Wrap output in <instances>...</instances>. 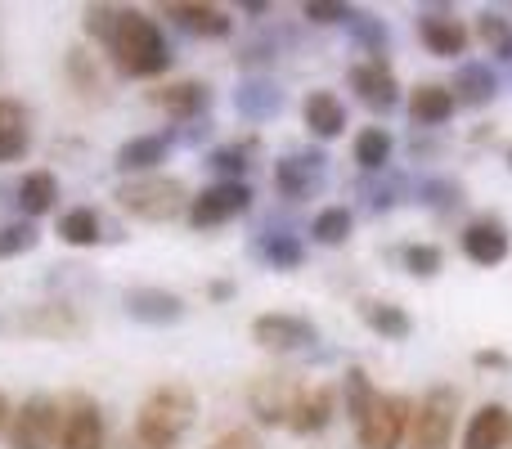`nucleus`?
Returning a JSON list of instances; mask_svg holds the SVG:
<instances>
[{
  "mask_svg": "<svg viewBox=\"0 0 512 449\" xmlns=\"http://www.w3.org/2000/svg\"><path fill=\"white\" fill-rule=\"evenodd\" d=\"M194 391L185 382H162L144 396L140 414H135V445L140 449H176L194 427Z\"/></svg>",
  "mask_w": 512,
  "mask_h": 449,
  "instance_id": "f257e3e1",
  "label": "nucleus"
},
{
  "mask_svg": "<svg viewBox=\"0 0 512 449\" xmlns=\"http://www.w3.org/2000/svg\"><path fill=\"white\" fill-rule=\"evenodd\" d=\"M113 54V68L122 77H162L171 68V45L162 36V27L153 23L140 9H122V23H117L113 41L104 45Z\"/></svg>",
  "mask_w": 512,
  "mask_h": 449,
  "instance_id": "f03ea898",
  "label": "nucleus"
},
{
  "mask_svg": "<svg viewBox=\"0 0 512 449\" xmlns=\"http://www.w3.org/2000/svg\"><path fill=\"white\" fill-rule=\"evenodd\" d=\"M113 198L126 216H135V221H144V225H167V221H176V216H189V203H194V194L185 189L180 176L122 180Z\"/></svg>",
  "mask_w": 512,
  "mask_h": 449,
  "instance_id": "7ed1b4c3",
  "label": "nucleus"
},
{
  "mask_svg": "<svg viewBox=\"0 0 512 449\" xmlns=\"http://www.w3.org/2000/svg\"><path fill=\"white\" fill-rule=\"evenodd\" d=\"M0 333L5 337H41V342H72L86 333V315L72 301H41V306L0 315Z\"/></svg>",
  "mask_w": 512,
  "mask_h": 449,
  "instance_id": "20e7f679",
  "label": "nucleus"
},
{
  "mask_svg": "<svg viewBox=\"0 0 512 449\" xmlns=\"http://www.w3.org/2000/svg\"><path fill=\"white\" fill-rule=\"evenodd\" d=\"M409 427H414V400L396 396V391H378L369 418L355 427V441L360 449H400L409 441Z\"/></svg>",
  "mask_w": 512,
  "mask_h": 449,
  "instance_id": "39448f33",
  "label": "nucleus"
},
{
  "mask_svg": "<svg viewBox=\"0 0 512 449\" xmlns=\"http://www.w3.org/2000/svg\"><path fill=\"white\" fill-rule=\"evenodd\" d=\"M59 432H63V400L27 396L23 405L14 409L5 445L9 449H59Z\"/></svg>",
  "mask_w": 512,
  "mask_h": 449,
  "instance_id": "423d86ee",
  "label": "nucleus"
},
{
  "mask_svg": "<svg viewBox=\"0 0 512 449\" xmlns=\"http://www.w3.org/2000/svg\"><path fill=\"white\" fill-rule=\"evenodd\" d=\"M454 418H459V391L432 387L414 405V427H409V449H450L454 445Z\"/></svg>",
  "mask_w": 512,
  "mask_h": 449,
  "instance_id": "0eeeda50",
  "label": "nucleus"
},
{
  "mask_svg": "<svg viewBox=\"0 0 512 449\" xmlns=\"http://www.w3.org/2000/svg\"><path fill=\"white\" fill-rule=\"evenodd\" d=\"M252 207V185L248 180H216V185L198 189L189 203V229H221L230 221H239Z\"/></svg>",
  "mask_w": 512,
  "mask_h": 449,
  "instance_id": "6e6552de",
  "label": "nucleus"
},
{
  "mask_svg": "<svg viewBox=\"0 0 512 449\" xmlns=\"http://www.w3.org/2000/svg\"><path fill=\"white\" fill-rule=\"evenodd\" d=\"M301 391L306 387L292 373H256L248 382V409L261 427H288L292 405H297Z\"/></svg>",
  "mask_w": 512,
  "mask_h": 449,
  "instance_id": "1a4fd4ad",
  "label": "nucleus"
},
{
  "mask_svg": "<svg viewBox=\"0 0 512 449\" xmlns=\"http://www.w3.org/2000/svg\"><path fill=\"white\" fill-rule=\"evenodd\" d=\"M252 342L261 346V351L288 355V351H306V346H315L319 328L301 315H288V310H270V315L252 319Z\"/></svg>",
  "mask_w": 512,
  "mask_h": 449,
  "instance_id": "9d476101",
  "label": "nucleus"
},
{
  "mask_svg": "<svg viewBox=\"0 0 512 449\" xmlns=\"http://www.w3.org/2000/svg\"><path fill=\"white\" fill-rule=\"evenodd\" d=\"M324 167H328V158L319 149L288 153V158L274 162V189L288 203H306V198H315L324 189Z\"/></svg>",
  "mask_w": 512,
  "mask_h": 449,
  "instance_id": "9b49d317",
  "label": "nucleus"
},
{
  "mask_svg": "<svg viewBox=\"0 0 512 449\" xmlns=\"http://www.w3.org/2000/svg\"><path fill=\"white\" fill-rule=\"evenodd\" d=\"M59 449H108V432H104V414L90 396H68L63 400V432H59Z\"/></svg>",
  "mask_w": 512,
  "mask_h": 449,
  "instance_id": "f8f14e48",
  "label": "nucleus"
},
{
  "mask_svg": "<svg viewBox=\"0 0 512 449\" xmlns=\"http://www.w3.org/2000/svg\"><path fill=\"white\" fill-rule=\"evenodd\" d=\"M346 81H351L355 99H360L364 108H373V113H391V108L400 104V81H396V72H391L387 59L355 63V68L346 72Z\"/></svg>",
  "mask_w": 512,
  "mask_h": 449,
  "instance_id": "ddd939ff",
  "label": "nucleus"
},
{
  "mask_svg": "<svg viewBox=\"0 0 512 449\" xmlns=\"http://www.w3.org/2000/svg\"><path fill=\"white\" fill-rule=\"evenodd\" d=\"M459 243H463V256H468L472 265H481V270L504 265L508 252H512V234L499 216H477V221H468L459 234Z\"/></svg>",
  "mask_w": 512,
  "mask_h": 449,
  "instance_id": "4468645a",
  "label": "nucleus"
},
{
  "mask_svg": "<svg viewBox=\"0 0 512 449\" xmlns=\"http://www.w3.org/2000/svg\"><path fill=\"white\" fill-rule=\"evenodd\" d=\"M162 18H171L189 36H207V41H221V36L234 32L230 9L203 5V0H171V5H162Z\"/></svg>",
  "mask_w": 512,
  "mask_h": 449,
  "instance_id": "2eb2a0df",
  "label": "nucleus"
},
{
  "mask_svg": "<svg viewBox=\"0 0 512 449\" xmlns=\"http://www.w3.org/2000/svg\"><path fill=\"white\" fill-rule=\"evenodd\" d=\"M122 306L135 324H149V328H167L185 319V297L171 288H131L122 297Z\"/></svg>",
  "mask_w": 512,
  "mask_h": 449,
  "instance_id": "dca6fc26",
  "label": "nucleus"
},
{
  "mask_svg": "<svg viewBox=\"0 0 512 449\" xmlns=\"http://www.w3.org/2000/svg\"><path fill=\"white\" fill-rule=\"evenodd\" d=\"M149 99L171 117V122H198V117L207 113V104H212V86L198 77H180V81L158 86Z\"/></svg>",
  "mask_w": 512,
  "mask_h": 449,
  "instance_id": "f3484780",
  "label": "nucleus"
},
{
  "mask_svg": "<svg viewBox=\"0 0 512 449\" xmlns=\"http://www.w3.org/2000/svg\"><path fill=\"white\" fill-rule=\"evenodd\" d=\"M337 418V391L333 387H306L292 405V418H288V432L292 436H319L328 423Z\"/></svg>",
  "mask_w": 512,
  "mask_h": 449,
  "instance_id": "a211bd4d",
  "label": "nucleus"
},
{
  "mask_svg": "<svg viewBox=\"0 0 512 449\" xmlns=\"http://www.w3.org/2000/svg\"><path fill=\"white\" fill-rule=\"evenodd\" d=\"M418 41L427 45V54L436 59H459L468 50L472 32L454 14H418Z\"/></svg>",
  "mask_w": 512,
  "mask_h": 449,
  "instance_id": "6ab92c4d",
  "label": "nucleus"
},
{
  "mask_svg": "<svg viewBox=\"0 0 512 449\" xmlns=\"http://www.w3.org/2000/svg\"><path fill=\"white\" fill-rule=\"evenodd\" d=\"M512 445V409L508 405H481L472 414L468 432H463V449H508Z\"/></svg>",
  "mask_w": 512,
  "mask_h": 449,
  "instance_id": "aec40b11",
  "label": "nucleus"
},
{
  "mask_svg": "<svg viewBox=\"0 0 512 449\" xmlns=\"http://www.w3.org/2000/svg\"><path fill=\"white\" fill-rule=\"evenodd\" d=\"M301 122L315 140H337L346 131V104L333 95V90H310L301 99Z\"/></svg>",
  "mask_w": 512,
  "mask_h": 449,
  "instance_id": "412c9836",
  "label": "nucleus"
},
{
  "mask_svg": "<svg viewBox=\"0 0 512 449\" xmlns=\"http://www.w3.org/2000/svg\"><path fill=\"white\" fill-rule=\"evenodd\" d=\"M167 149H171V135H131V140L117 149L113 167L122 171V176H153V167L158 162H167Z\"/></svg>",
  "mask_w": 512,
  "mask_h": 449,
  "instance_id": "4be33fe9",
  "label": "nucleus"
},
{
  "mask_svg": "<svg viewBox=\"0 0 512 449\" xmlns=\"http://www.w3.org/2000/svg\"><path fill=\"white\" fill-rule=\"evenodd\" d=\"M454 90V104L463 108H486L490 99L499 95V72H490V63H459L450 81Z\"/></svg>",
  "mask_w": 512,
  "mask_h": 449,
  "instance_id": "5701e85b",
  "label": "nucleus"
},
{
  "mask_svg": "<svg viewBox=\"0 0 512 449\" xmlns=\"http://www.w3.org/2000/svg\"><path fill=\"white\" fill-rule=\"evenodd\" d=\"M454 90L441 86V81H423V86L409 90V117L414 126H445L454 117Z\"/></svg>",
  "mask_w": 512,
  "mask_h": 449,
  "instance_id": "b1692460",
  "label": "nucleus"
},
{
  "mask_svg": "<svg viewBox=\"0 0 512 449\" xmlns=\"http://www.w3.org/2000/svg\"><path fill=\"white\" fill-rule=\"evenodd\" d=\"M360 319L369 333H378L382 342H405L414 333V319H409L405 306L396 301H360Z\"/></svg>",
  "mask_w": 512,
  "mask_h": 449,
  "instance_id": "393cba45",
  "label": "nucleus"
},
{
  "mask_svg": "<svg viewBox=\"0 0 512 449\" xmlns=\"http://www.w3.org/2000/svg\"><path fill=\"white\" fill-rule=\"evenodd\" d=\"M32 149V131H27V108L18 99H0V162H18Z\"/></svg>",
  "mask_w": 512,
  "mask_h": 449,
  "instance_id": "a878e982",
  "label": "nucleus"
},
{
  "mask_svg": "<svg viewBox=\"0 0 512 449\" xmlns=\"http://www.w3.org/2000/svg\"><path fill=\"white\" fill-rule=\"evenodd\" d=\"M14 203H18V212H23V221H36V216L54 212V203H59V180H54L50 171H27Z\"/></svg>",
  "mask_w": 512,
  "mask_h": 449,
  "instance_id": "bb28decb",
  "label": "nucleus"
},
{
  "mask_svg": "<svg viewBox=\"0 0 512 449\" xmlns=\"http://www.w3.org/2000/svg\"><path fill=\"white\" fill-rule=\"evenodd\" d=\"M234 108H239L243 117H252V122H265V117H274L283 108V90L265 77H252L234 90Z\"/></svg>",
  "mask_w": 512,
  "mask_h": 449,
  "instance_id": "cd10ccee",
  "label": "nucleus"
},
{
  "mask_svg": "<svg viewBox=\"0 0 512 449\" xmlns=\"http://www.w3.org/2000/svg\"><path fill=\"white\" fill-rule=\"evenodd\" d=\"M373 400H378V387H373V378L360 369V364H351V369L342 373V409H346V418H351V427H360L364 418H369Z\"/></svg>",
  "mask_w": 512,
  "mask_h": 449,
  "instance_id": "c85d7f7f",
  "label": "nucleus"
},
{
  "mask_svg": "<svg viewBox=\"0 0 512 449\" xmlns=\"http://www.w3.org/2000/svg\"><path fill=\"white\" fill-rule=\"evenodd\" d=\"M256 256H261L270 270H301V261H306V247H301L297 234H283V229H270V234H261V243H256Z\"/></svg>",
  "mask_w": 512,
  "mask_h": 449,
  "instance_id": "c756f323",
  "label": "nucleus"
},
{
  "mask_svg": "<svg viewBox=\"0 0 512 449\" xmlns=\"http://www.w3.org/2000/svg\"><path fill=\"white\" fill-rule=\"evenodd\" d=\"M391 149H396V140H391L387 126H364L360 135H355V162H360V171H369V176H378V171H387L391 162Z\"/></svg>",
  "mask_w": 512,
  "mask_h": 449,
  "instance_id": "7c9ffc66",
  "label": "nucleus"
},
{
  "mask_svg": "<svg viewBox=\"0 0 512 449\" xmlns=\"http://www.w3.org/2000/svg\"><path fill=\"white\" fill-rule=\"evenodd\" d=\"M59 238L68 247H95L104 238V221H99L95 207H72L59 216Z\"/></svg>",
  "mask_w": 512,
  "mask_h": 449,
  "instance_id": "2f4dec72",
  "label": "nucleus"
},
{
  "mask_svg": "<svg viewBox=\"0 0 512 449\" xmlns=\"http://www.w3.org/2000/svg\"><path fill=\"white\" fill-rule=\"evenodd\" d=\"M355 229V216L346 212V207H324V212L310 221V243L319 247H342L346 238H351Z\"/></svg>",
  "mask_w": 512,
  "mask_h": 449,
  "instance_id": "473e14b6",
  "label": "nucleus"
},
{
  "mask_svg": "<svg viewBox=\"0 0 512 449\" xmlns=\"http://www.w3.org/2000/svg\"><path fill=\"white\" fill-rule=\"evenodd\" d=\"M351 36H355V45L360 50H369V59H387V45H391V32H387V23L382 18H373L369 9H355L351 14Z\"/></svg>",
  "mask_w": 512,
  "mask_h": 449,
  "instance_id": "72a5a7b5",
  "label": "nucleus"
},
{
  "mask_svg": "<svg viewBox=\"0 0 512 449\" xmlns=\"http://www.w3.org/2000/svg\"><path fill=\"white\" fill-rule=\"evenodd\" d=\"M418 203H423L427 212H436V216H454L468 198H463L459 180H423V185H418Z\"/></svg>",
  "mask_w": 512,
  "mask_h": 449,
  "instance_id": "f704fd0d",
  "label": "nucleus"
},
{
  "mask_svg": "<svg viewBox=\"0 0 512 449\" xmlns=\"http://www.w3.org/2000/svg\"><path fill=\"white\" fill-rule=\"evenodd\" d=\"M477 41L486 45L495 59H504V63H512V18H504V14H481L477 18Z\"/></svg>",
  "mask_w": 512,
  "mask_h": 449,
  "instance_id": "c9c22d12",
  "label": "nucleus"
},
{
  "mask_svg": "<svg viewBox=\"0 0 512 449\" xmlns=\"http://www.w3.org/2000/svg\"><path fill=\"white\" fill-rule=\"evenodd\" d=\"M207 167L221 180H243L252 167V144H221V149L207 153Z\"/></svg>",
  "mask_w": 512,
  "mask_h": 449,
  "instance_id": "e433bc0d",
  "label": "nucleus"
},
{
  "mask_svg": "<svg viewBox=\"0 0 512 449\" xmlns=\"http://www.w3.org/2000/svg\"><path fill=\"white\" fill-rule=\"evenodd\" d=\"M400 265H405V274H414V279H436L445 265V252L436 243H409V247H400Z\"/></svg>",
  "mask_w": 512,
  "mask_h": 449,
  "instance_id": "4c0bfd02",
  "label": "nucleus"
},
{
  "mask_svg": "<svg viewBox=\"0 0 512 449\" xmlns=\"http://www.w3.org/2000/svg\"><path fill=\"white\" fill-rule=\"evenodd\" d=\"M63 68H68V81L77 86V95L81 99H95L99 90H104V81H99V68H95V59H90L86 50H68V59H63Z\"/></svg>",
  "mask_w": 512,
  "mask_h": 449,
  "instance_id": "58836bf2",
  "label": "nucleus"
},
{
  "mask_svg": "<svg viewBox=\"0 0 512 449\" xmlns=\"http://www.w3.org/2000/svg\"><path fill=\"white\" fill-rule=\"evenodd\" d=\"M117 23H122V5H86V14H81L86 36H90V41H99V45L113 41Z\"/></svg>",
  "mask_w": 512,
  "mask_h": 449,
  "instance_id": "ea45409f",
  "label": "nucleus"
},
{
  "mask_svg": "<svg viewBox=\"0 0 512 449\" xmlns=\"http://www.w3.org/2000/svg\"><path fill=\"white\" fill-rule=\"evenodd\" d=\"M36 243H41V234H36L32 221H9V225H0V261H14V256L32 252Z\"/></svg>",
  "mask_w": 512,
  "mask_h": 449,
  "instance_id": "a19ab883",
  "label": "nucleus"
},
{
  "mask_svg": "<svg viewBox=\"0 0 512 449\" xmlns=\"http://www.w3.org/2000/svg\"><path fill=\"white\" fill-rule=\"evenodd\" d=\"M355 5H342V0H306L301 5V18H310V23L319 27H333V23H351Z\"/></svg>",
  "mask_w": 512,
  "mask_h": 449,
  "instance_id": "79ce46f5",
  "label": "nucleus"
},
{
  "mask_svg": "<svg viewBox=\"0 0 512 449\" xmlns=\"http://www.w3.org/2000/svg\"><path fill=\"white\" fill-rule=\"evenodd\" d=\"M364 207H369V212H391V207L400 203V185L396 180H387V185H364Z\"/></svg>",
  "mask_w": 512,
  "mask_h": 449,
  "instance_id": "37998d69",
  "label": "nucleus"
},
{
  "mask_svg": "<svg viewBox=\"0 0 512 449\" xmlns=\"http://www.w3.org/2000/svg\"><path fill=\"white\" fill-rule=\"evenodd\" d=\"M207 449H261V441H256L252 427H230V432H221Z\"/></svg>",
  "mask_w": 512,
  "mask_h": 449,
  "instance_id": "c03bdc74",
  "label": "nucleus"
},
{
  "mask_svg": "<svg viewBox=\"0 0 512 449\" xmlns=\"http://www.w3.org/2000/svg\"><path fill=\"white\" fill-rule=\"evenodd\" d=\"M472 364H477V369L508 373L512 369V355H504V351H477V355H472Z\"/></svg>",
  "mask_w": 512,
  "mask_h": 449,
  "instance_id": "a18cd8bd",
  "label": "nucleus"
},
{
  "mask_svg": "<svg viewBox=\"0 0 512 449\" xmlns=\"http://www.w3.org/2000/svg\"><path fill=\"white\" fill-rule=\"evenodd\" d=\"M207 297H212V301H230L234 297V283L230 279H216L212 288H207Z\"/></svg>",
  "mask_w": 512,
  "mask_h": 449,
  "instance_id": "49530a36",
  "label": "nucleus"
},
{
  "mask_svg": "<svg viewBox=\"0 0 512 449\" xmlns=\"http://www.w3.org/2000/svg\"><path fill=\"white\" fill-rule=\"evenodd\" d=\"M9 423H14V405H9V396L0 391V436H9Z\"/></svg>",
  "mask_w": 512,
  "mask_h": 449,
  "instance_id": "de8ad7c7",
  "label": "nucleus"
},
{
  "mask_svg": "<svg viewBox=\"0 0 512 449\" xmlns=\"http://www.w3.org/2000/svg\"><path fill=\"white\" fill-rule=\"evenodd\" d=\"M508 167H512V149H508Z\"/></svg>",
  "mask_w": 512,
  "mask_h": 449,
  "instance_id": "09e8293b",
  "label": "nucleus"
},
{
  "mask_svg": "<svg viewBox=\"0 0 512 449\" xmlns=\"http://www.w3.org/2000/svg\"><path fill=\"white\" fill-rule=\"evenodd\" d=\"M508 77H512V63H508Z\"/></svg>",
  "mask_w": 512,
  "mask_h": 449,
  "instance_id": "8fccbe9b",
  "label": "nucleus"
}]
</instances>
